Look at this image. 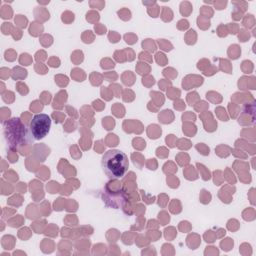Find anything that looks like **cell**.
Masks as SVG:
<instances>
[{
    "mask_svg": "<svg viewBox=\"0 0 256 256\" xmlns=\"http://www.w3.org/2000/svg\"><path fill=\"white\" fill-rule=\"evenodd\" d=\"M101 166L106 176L111 180L122 178L129 168L127 155L117 149L104 152L101 159Z\"/></svg>",
    "mask_w": 256,
    "mask_h": 256,
    "instance_id": "1",
    "label": "cell"
},
{
    "mask_svg": "<svg viewBox=\"0 0 256 256\" xmlns=\"http://www.w3.org/2000/svg\"><path fill=\"white\" fill-rule=\"evenodd\" d=\"M5 138L12 151H15L25 143H33V138L27 132V129L20 122L19 118H13L4 124Z\"/></svg>",
    "mask_w": 256,
    "mask_h": 256,
    "instance_id": "2",
    "label": "cell"
},
{
    "mask_svg": "<svg viewBox=\"0 0 256 256\" xmlns=\"http://www.w3.org/2000/svg\"><path fill=\"white\" fill-rule=\"evenodd\" d=\"M51 118L47 114L40 113L36 114L31 118L29 123V129L31 135L35 140L43 139L50 131Z\"/></svg>",
    "mask_w": 256,
    "mask_h": 256,
    "instance_id": "3",
    "label": "cell"
},
{
    "mask_svg": "<svg viewBox=\"0 0 256 256\" xmlns=\"http://www.w3.org/2000/svg\"><path fill=\"white\" fill-rule=\"evenodd\" d=\"M105 192L106 193L103 195V201L109 207H112V208H115V209L120 208V206H123V204L126 201L123 190H121V189L109 190L106 187Z\"/></svg>",
    "mask_w": 256,
    "mask_h": 256,
    "instance_id": "4",
    "label": "cell"
},
{
    "mask_svg": "<svg viewBox=\"0 0 256 256\" xmlns=\"http://www.w3.org/2000/svg\"><path fill=\"white\" fill-rule=\"evenodd\" d=\"M12 71L17 72V74H13V73H12V78H13V79H15V80L19 78V77H18L19 75H21V77H22V78H25V77L27 76V71H26L25 69L20 68V67H14Z\"/></svg>",
    "mask_w": 256,
    "mask_h": 256,
    "instance_id": "5",
    "label": "cell"
},
{
    "mask_svg": "<svg viewBox=\"0 0 256 256\" xmlns=\"http://www.w3.org/2000/svg\"><path fill=\"white\" fill-rule=\"evenodd\" d=\"M156 61H157L158 65H160V66H164V65H165V63H166L165 55H164L163 53H161V52H158V53L156 54Z\"/></svg>",
    "mask_w": 256,
    "mask_h": 256,
    "instance_id": "6",
    "label": "cell"
}]
</instances>
